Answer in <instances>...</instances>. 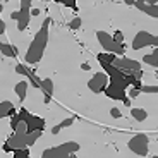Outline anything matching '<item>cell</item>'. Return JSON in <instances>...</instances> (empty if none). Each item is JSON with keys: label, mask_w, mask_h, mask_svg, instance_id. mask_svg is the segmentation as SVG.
Returning a JSON list of instances; mask_svg holds the SVG:
<instances>
[{"label": "cell", "mask_w": 158, "mask_h": 158, "mask_svg": "<svg viewBox=\"0 0 158 158\" xmlns=\"http://www.w3.org/2000/svg\"><path fill=\"white\" fill-rule=\"evenodd\" d=\"M38 14H40L38 9H31V16H38Z\"/></svg>", "instance_id": "31"}, {"label": "cell", "mask_w": 158, "mask_h": 158, "mask_svg": "<svg viewBox=\"0 0 158 158\" xmlns=\"http://www.w3.org/2000/svg\"><path fill=\"white\" fill-rule=\"evenodd\" d=\"M14 91H16V95L19 96L21 102H24V100H26V91H28V83H26V81L17 83L16 86H14Z\"/></svg>", "instance_id": "16"}, {"label": "cell", "mask_w": 158, "mask_h": 158, "mask_svg": "<svg viewBox=\"0 0 158 158\" xmlns=\"http://www.w3.org/2000/svg\"><path fill=\"white\" fill-rule=\"evenodd\" d=\"M141 93H158V86H141Z\"/></svg>", "instance_id": "23"}, {"label": "cell", "mask_w": 158, "mask_h": 158, "mask_svg": "<svg viewBox=\"0 0 158 158\" xmlns=\"http://www.w3.org/2000/svg\"><path fill=\"white\" fill-rule=\"evenodd\" d=\"M114 38L117 40V41H120V43H122V40H124V35H122V33H120V31H117V33H115V36H114Z\"/></svg>", "instance_id": "27"}, {"label": "cell", "mask_w": 158, "mask_h": 158, "mask_svg": "<svg viewBox=\"0 0 158 158\" xmlns=\"http://www.w3.org/2000/svg\"><path fill=\"white\" fill-rule=\"evenodd\" d=\"M53 2H57V4H64V0H53Z\"/></svg>", "instance_id": "35"}, {"label": "cell", "mask_w": 158, "mask_h": 158, "mask_svg": "<svg viewBox=\"0 0 158 158\" xmlns=\"http://www.w3.org/2000/svg\"><path fill=\"white\" fill-rule=\"evenodd\" d=\"M10 17L14 21H17V29L24 31L28 28L29 19H31V0H21V9L12 12Z\"/></svg>", "instance_id": "4"}, {"label": "cell", "mask_w": 158, "mask_h": 158, "mask_svg": "<svg viewBox=\"0 0 158 158\" xmlns=\"http://www.w3.org/2000/svg\"><path fill=\"white\" fill-rule=\"evenodd\" d=\"M38 138H41V129L35 131V132H28L26 122L21 120L17 124V127L14 129V134L4 143V151H16V150H23V148H29L31 144H35L38 141Z\"/></svg>", "instance_id": "1"}, {"label": "cell", "mask_w": 158, "mask_h": 158, "mask_svg": "<svg viewBox=\"0 0 158 158\" xmlns=\"http://www.w3.org/2000/svg\"><path fill=\"white\" fill-rule=\"evenodd\" d=\"M16 114V110H14V105H12V102H2L0 103V117L5 118L7 115H14Z\"/></svg>", "instance_id": "13"}, {"label": "cell", "mask_w": 158, "mask_h": 158, "mask_svg": "<svg viewBox=\"0 0 158 158\" xmlns=\"http://www.w3.org/2000/svg\"><path fill=\"white\" fill-rule=\"evenodd\" d=\"M41 89L45 95H53V81L52 79H41Z\"/></svg>", "instance_id": "18"}, {"label": "cell", "mask_w": 158, "mask_h": 158, "mask_svg": "<svg viewBox=\"0 0 158 158\" xmlns=\"http://www.w3.org/2000/svg\"><path fill=\"white\" fill-rule=\"evenodd\" d=\"M4 33H5V23L4 21H0V35L4 36Z\"/></svg>", "instance_id": "28"}, {"label": "cell", "mask_w": 158, "mask_h": 158, "mask_svg": "<svg viewBox=\"0 0 158 158\" xmlns=\"http://www.w3.org/2000/svg\"><path fill=\"white\" fill-rule=\"evenodd\" d=\"M69 28H71V29L81 28V17H74V19L71 21V24H69Z\"/></svg>", "instance_id": "22"}, {"label": "cell", "mask_w": 158, "mask_h": 158, "mask_svg": "<svg viewBox=\"0 0 158 158\" xmlns=\"http://www.w3.org/2000/svg\"><path fill=\"white\" fill-rule=\"evenodd\" d=\"M110 115H112L114 118H120V117H122V112L115 107V108H110Z\"/></svg>", "instance_id": "26"}, {"label": "cell", "mask_w": 158, "mask_h": 158, "mask_svg": "<svg viewBox=\"0 0 158 158\" xmlns=\"http://www.w3.org/2000/svg\"><path fill=\"white\" fill-rule=\"evenodd\" d=\"M108 74L107 72H96L93 77L88 81V88H89L93 93H102V91H105V88L108 86Z\"/></svg>", "instance_id": "9"}, {"label": "cell", "mask_w": 158, "mask_h": 158, "mask_svg": "<svg viewBox=\"0 0 158 158\" xmlns=\"http://www.w3.org/2000/svg\"><path fill=\"white\" fill-rule=\"evenodd\" d=\"M43 102H45V103H50V102H52V95H45Z\"/></svg>", "instance_id": "30"}, {"label": "cell", "mask_w": 158, "mask_h": 158, "mask_svg": "<svg viewBox=\"0 0 158 158\" xmlns=\"http://www.w3.org/2000/svg\"><path fill=\"white\" fill-rule=\"evenodd\" d=\"M41 2H45V0H41Z\"/></svg>", "instance_id": "36"}, {"label": "cell", "mask_w": 158, "mask_h": 158, "mask_svg": "<svg viewBox=\"0 0 158 158\" xmlns=\"http://www.w3.org/2000/svg\"><path fill=\"white\" fill-rule=\"evenodd\" d=\"M96 59H98V60H105V62L114 64V60L117 59V53H110V52H108V53H98V55H96Z\"/></svg>", "instance_id": "19"}, {"label": "cell", "mask_w": 158, "mask_h": 158, "mask_svg": "<svg viewBox=\"0 0 158 158\" xmlns=\"http://www.w3.org/2000/svg\"><path fill=\"white\" fill-rule=\"evenodd\" d=\"M153 55L158 59V47H155V50H153Z\"/></svg>", "instance_id": "33"}, {"label": "cell", "mask_w": 158, "mask_h": 158, "mask_svg": "<svg viewBox=\"0 0 158 158\" xmlns=\"http://www.w3.org/2000/svg\"><path fill=\"white\" fill-rule=\"evenodd\" d=\"M150 45L158 47V36L151 35V33H148V31H139L138 35L134 36V40H132V48H134V50H141V48L150 47Z\"/></svg>", "instance_id": "8"}, {"label": "cell", "mask_w": 158, "mask_h": 158, "mask_svg": "<svg viewBox=\"0 0 158 158\" xmlns=\"http://www.w3.org/2000/svg\"><path fill=\"white\" fill-rule=\"evenodd\" d=\"M143 4H158V0H139Z\"/></svg>", "instance_id": "29"}, {"label": "cell", "mask_w": 158, "mask_h": 158, "mask_svg": "<svg viewBox=\"0 0 158 158\" xmlns=\"http://www.w3.org/2000/svg\"><path fill=\"white\" fill-rule=\"evenodd\" d=\"M124 2H126L127 5H134V2H136V0H124Z\"/></svg>", "instance_id": "32"}, {"label": "cell", "mask_w": 158, "mask_h": 158, "mask_svg": "<svg viewBox=\"0 0 158 158\" xmlns=\"http://www.w3.org/2000/svg\"><path fill=\"white\" fill-rule=\"evenodd\" d=\"M64 5L69 9H74V10H77V5H76V0H64Z\"/></svg>", "instance_id": "25"}, {"label": "cell", "mask_w": 158, "mask_h": 158, "mask_svg": "<svg viewBox=\"0 0 158 158\" xmlns=\"http://www.w3.org/2000/svg\"><path fill=\"white\" fill-rule=\"evenodd\" d=\"M76 151H79V143L69 141L64 143V144H59L55 148H48L41 153L43 158H67V156H76Z\"/></svg>", "instance_id": "3"}, {"label": "cell", "mask_w": 158, "mask_h": 158, "mask_svg": "<svg viewBox=\"0 0 158 158\" xmlns=\"http://www.w3.org/2000/svg\"><path fill=\"white\" fill-rule=\"evenodd\" d=\"M134 5H136V7H138L141 12H144V14H148V16L156 17V19H158V4H143V2L136 0Z\"/></svg>", "instance_id": "12"}, {"label": "cell", "mask_w": 158, "mask_h": 158, "mask_svg": "<svg viewBox=\"0 0 158 158\" xmlns=\"http://www.w3.org/2000/svg\"><path fill=\"white\" fill-rule=\"evenodd\" d=\"M17 115H19L21 120H24V122H26V126H28V132H35V131H38V129L43 131L45 120L41 117H36V115L29 114L26 108H21V112H17Z\"/></svg>", "instance_id": "7"}, {"label": "cell", "mask_w": 158, "mask_h": 158, "mask_svg": "<svg viewBox=\"0 0 158 158\" xmlns=\"http://www.w3.org/2000/svg\"><path fill=\"white\" fill-rule=\"evenodd\" d=\"M83 71H89V65L88 64H83Z\"/></svg>", "instance_id": "34"}, {"label": "cell", "mask_w": 158, "mask_h": 158, "mask_svg": "<svg viewBox=\"0 0 158 158\" xmlns=\"http://www.w3.org/2000/svg\"><path fill=\"white\" fill-rule=\"evenodd\" d=\"M96 38H98V43L110 53H117V55H124V45L120 41L110 36L105 31H96Z\"/></svg>", "instance_id": "5"}, {"label": "cell", "mask_w": 158, "mask_h": 158, "mask_svg": "<svg viewBox=\"0 0 158 158\" xmlns=\"http://www.w3.org/2000/svg\"><path fill=\"white\" fill-rule=\"evenodd\" d=\"M28 156H29L28 148H23V150H16V151H14V158H28Z\"/></svg>", "instance_id": "21"}, {"label": "cell", "mask_w": 158, "mask_h": 158, "mask_svg": "<svg viewBox=\"0 0 158 158\" xmlns=\"http://www.w3.org/2000/svg\"><path fill=\"white\" fill-rule=\"evenodd\" d=\"M131 115L138 120V122H143L148 118V112L143 110V108H131Z\"/></svg>", "instance_id": "17"}, {"label": "cell", "mask_w": 158, "mask_h": 158, "mask_svg": "<svg viewBox=\"0 0 158 158\" xmlns=\"http://www.w3.org/2000/svg\"><path fill=\"white\" fill-rule=\"evenodd\" d=\"M139 93H141V89H139V88H134V86H132V88H131V91H129V95H127V96H131V98H138V96H139Z\"/></svg>", "instance_id": "24"}, {"label": "cell", "mask_w": 158, "mask_h": 158, "mask_svg": "<svg viewBox=\"0 0 158 158\" xmlns=\"http://www.w3.org/2000/svg\"><path fill=\"white\" fill-rule=\"evenodd\" d=\"M74 120H76V117H69V118H64L60 124H57L55 127H52V134H59L62 129H65V127H71L72 124H74Z\"/></svg>", "instance_id": "15"}, {"label": "cell", "mask_w": 158, "mask_h": 158, "mask_svg": "<svg viewBox=\"0 0 158 158\" xmlns=\"http://www.w3.org/2000/svg\"><path fill=\"white\" fill-rule=\"evenodd\" d=\"M0 50H2V55H5V57H12V59L17 57V48L9 45V43H5V41L0 43Z\"/></svg>", "instance_id": "14"}, {"label": "cell", "mask_w": 158, "mask_h": 158, "mask_svg": "<svg viewBox=\"0 0 158 158\" xmlns=\"http://www.w3.org/2000/svg\"><path fill=\"white\" fill-rule=\"evenodd\" d=\"M50 23H52L50 17H47L43 21V24H41L40 31L35 35V40L31 41L28 52H26V62L28 64H36L43 57L45 48H47V43H48V28H50Z\"/></svg>", "instance_id": "2"}, {"label": "cell", "mask_w": 158, "mask_h": 158, "mask_svg": "<svg viewBox=\"0 0 158 158\" xmlns=\"http://www.w3.org/2000/svg\"><path fill=\"white\" fill-rule=\"evenodd\" d=\"M16 72H17V74L26 76V77H28L29 81H31V84H33L35 88H41V79H40L38 76L35 74V72L29 71V69L26 67V65H21V64H17V65H16Z\"/></svg>", "instance_id": "11"}, {"label": "cell", "mask_w": 158, "mask_h": 158, "mask_svg": "<svg viewBox=\"0 0 158 158\" xmlns=\"http://www.w3.org/2000/svg\"><path fill=\"white\" fill-rule=\"evenodd\" d=\"M143 62L148 64V65H153V67H158V59L153 55V53H150V55H144V57H143Z\"/></svg>", "instance_id": "20"}, {"label": "cell", "mask_w": 158, "mask_h": 158, "mask_svg": "<svg viewBox=\"0 0 158 158\" xmlns=\"http://www.w3.org/2000/svg\"><path fill=\"white\" fill-rule=\"evenodd\" d=\"M148 143H150V138L146 134H136L134 138H131V141L127 143L131 151H134L138 156H146L148 155Z\"/></svg>", "instance_id": "6"}, {"label": "cell", "mask_w": 158, "mask_h": 158, "mask_svg": "<svg viewBox=\"0 0 158 158\" xmlns=\"http://www.w3.org/2000/svg\"><path fill=\"white\" fill-rule=\"evenodd\" d=\"M114 65L115 67H118V69H122L124 72H134V71H138V69H141V64L138 62V60H132V59H115L114 60Z\"/></svg>", "instance_id": "10"}]
</instances>
